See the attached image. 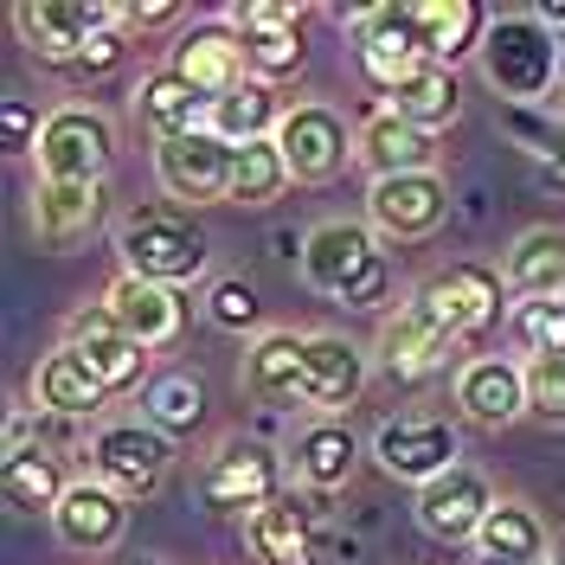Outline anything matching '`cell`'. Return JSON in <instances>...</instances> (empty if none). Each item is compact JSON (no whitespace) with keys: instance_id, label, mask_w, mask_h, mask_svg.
<instances>
[{"instance_id":"e0dca14e","label":"cell","mask_w":565,"mask_h":565,"mask_svg":"<svg viewBox=\"0 0 565 565\" xmlns=\"http://www.w3.org/2000/svg\"><path fill=\"white\" fill-rule=\"evenodd\" d=\"M52 527L77 553H109L122 540V527H129V501L116 489H104V482H71V494L52 514Z\"/></svg>"},{"instance_id":"f35d334b","label":"cell","mask_w":565,"mask_h":565,"mask_svg":"<svg viewBox=\"0 0 565 565\" xmlns=\"http://www.w3.org/2000/svg\"><path fill=\"white\" fill-rule=\"evenodd\" d=\"M527 405L540 418H565V353L527 360Z\"/></svg>"},{"instance_id":"e575fe53","label":"cell","mask_w":565,"mask_h":565,"mask_svg":"<svg viewBox=\"0 0 565 565\" xmlns=\"http://www.w3.org/2000/svg\"><path fill=\"white\" fill-rule=\"evenodd\" d=\"M282 180H289L282 148L277 141H250V148H232V193H225V200H238V206H264V200H277Z\"/></svg>"},{"instance_id":"44dd1931","label":"cell","mask_w":565,"mask_h":565,"mask_svg":"<svg viewBox=\"0 0 565 565\" xmlns=\"http://www.w3.org/2000/svg\"><path fill=\"white\" fill-rule=\"evenodd\" d=\"M386 366H392V380H424V373H437V366H450V353H457V341L437 328V316L424 309L418 296L398 309V316L386 321Z\"/></svg>"},{"instance_id":"d6986e66","label":"cell","mask_w":565,"mask_h":565,"mask_svg":"<svg viewBox=\"0 0 565 565\" xmlns=\"http://www.w3.org/2000/svg\"><path fill=\"white\" fill-rule=\"evenodd\" d=\"M277 501V457L264 444H232L225 457L206 469V508H225V514H257Z\"/></svg>"},{"instance_id":"484cf974","label":"cell","mask_w":565,"mask_h":565,"mask_svg":"<svg viewBox=\"0 0 565 565\" xmlns=\"http://www.w3.org/2000/svg\"><path fill=\"white\" fill-rule=\"evenodd\" d=\"M302 341L309 334H264L245 360V392L264 405H309V373H302Z\"/></svg>"},{"instance_id":"1f68e13d","label":"cell","mask_w":565,"mask_h":565,"mask_svg":"<svg viewBox=\"0 0 565 565\" xmlns=\"http://www.w3.org/2000/svg\"><path fill=\"white\" fill-rule=\"evenodd\" d=\"M386 109L392 116H405V122H418V129H444V122H457V109H462L457 71H444V65L412 71L398 90H386Z\"/></svg>"},{"instance_id":"7402d4cb","label":"cell","mask_w":565,"mask_h":565,"mask_svg":"<svg viewBox=\"0 0 565 565\" xmlns=\"http://www.w3.org/2000/svg\"><path fill=\"white\" fill-rule=\"evenodd\" d=\"M104 212V180H39L33 186V232L45 245H77Z\"/></svg>"},{"instance_id":"5b68a950","label":"cell","mask_w":565,"mask_h":565,"mask_svg":"<svg viewBox=\"0 0 565 565\" xmlns=\"http://www.w3.org/2000/svg\"><path fill=\"white\" fill-rule=\"evenodd\" d=\"M13 26L39 58L77 65L84 45L116 26V7H104V0H26V7H13Z\"/></svg>"},{"instance_id":"ab89813d","label":"cell","mask_w":565,"mask_h":565,"mask_svg":"<svg viewBox=\"0 0 565 565\" xmlns=\"http://www.w3.org/2000/svg\"><path fill=\"white\" fill-rule=\"evenodd\" d=\"M257 316H264V302H257V289L250 282H218L212 289V321L218 328H232V334H245V328H257Z\"/></svg>"},{"instance_id":"5bb4252c","label":"cell","mask_w":565,"mask_h":565,"mask_svg":"<svg viewBox=\"0 0 565 565\" xmlns=\"http://www.w3.org/2000/svg\"><path fill=\"white\" fill-rule=\"evenodd\" d=\"M494 494L489 482L476 476V469H450V476H437V482H424L418 489V521L424 533H437V540H450V546H462V540H476L482 533V521H489Z\"/></svg>"},{"instance_id":"ee69618b","label":"cell","mask_w":565,"mask_h":565,"mask_svg":"<svg viewBox=\"0 0 565 565\" xmlns=\"http://www.w3.org/2000/svg\"><path fill=\"white\" fill-rule=\"evenodd\" d=\"M116 58H122V33L109 26V33H97V39H90V45H84V58H77V65H71V71H84V77H90V71H109V65H116Z\"/></svg>"},{"instance_id":"7bdbcfd3","label":"cell","mask_w":565,"mask_h":565,"mask_svg":"<svg viewBox=\"0 0 565 565\" xmlns=\"http://www.w3.org/2000/svg\"><path fill=\"white\" fill-rule=\"evenodd\" d=\"M180 20L174 0H136V7H116V26H168Z\"/></svg>"},{"instance_id":"bcb514c9","label":"cell","mask_w":565,"mask_h":565,"mask_svg":"<svg viewBox=\"0 0 565 565\" xmlns=\"http://www.w3.org/2000/svg\"><path fill=\"white\" fill-rule=\"evenodd\" d=\"M559 84H565V33H559Z\"/></svg>"},{"instance_id":"ffe728a7","label":"cell","mask_w":565,"mask_h":565,"mask_svg":"<svg viewBox=\"0 0 565 565\" xmlns=\"http://www.w3.org/2000/svg\"><path fill=\"white\" fill-rule=\"evenodd\" d=\"M457 405L469 412L476 424H514L527 412V366H514V360H469L457 373Z\"/></svg>"},{"instance_id":"d6a6232c","label":"cell","mask_w":565,"mask_h":565,"mask_svg":"<svg viewBox=\"0 0 565 565\" xmlns=\"http://www.w3.org/2000/svg\"><path fill=\"white\" fill-rule=\"evenodd\" d=\"M353 457H360V450H353V430H348V424H334V418H321L316 430H302V437H296V469H302V482L321 489V494L348 482Z\"/></svg>"},{"instance_id":"2e32d148","label":"cell","mask_w":565,"mask_h":565,"mask_svg":"<svg viewBox=\"0 0 565 565\" xmlns=\"http://www.w3.org/2000/svg\"><path fill=\"white\" fill-rule=\"evenodd\" d=\"M353 154L373 168V180H398V174H430V161H437V136L418 129V122H405V116H366L360 122V141H353Z\"/></svg>"},{"instance_id":"9c48e42d","label":"cell","mask_w":565,"mask_h":565,"mask_svg":"<svg viewBox=\"0 0 565 565\" xmlns=\"http://www.w3.org/2000/svg\"><path fill=\"white\" fill-rule=\"evenodd\" d=\"M373 457L386 462L398 482H437V476H450L457 469V430L444 418H392L380 424V437H373Z\"/></svg>"},{"instance_id":"603a6c76","label":"cell","mask_w":565,"mask_h":565,"mask_svg":"<svg viewBox=\"0 0 565 565\" xmlns=\"http://www.w3.org/2000/svg\"><path fill=\"white\" fill-rule=\"evenodd\" d=\"M109 316L122 321L129 334H136L141 348H168L180 334V321H186V309H180V296L168 289V282H148V277H122L116 289H109Z\"/></svg>"},{"instance_id":"f6af8a7d","label":"cell","mask_w":565,"mask_h":565,"mask_svg":"<svg viewBox=\"0 0 565 565\" xmlns=\"http://www.w3.org/2000/svg\"><path fill=\"white\" fill-rule=\"evenodd\" d=\"M540 180H546L553 193H565V122H559V148H553V161H540Z\"/></svg>"},{"instance_id":"3957f363","label":"cell","mask_w":565,"mask_h":565,"mask_svg":"<svg viewBox=\"0 0 565 565\" xmlns=\"http://www.w3.org/2000/svg\"><path fill=\"white\" fill-rule=\"evenodd\" d=\"M116 250L129 264V277H148V282H193L206 270V232L186 218V212H161L148 206L136 218H122L116 232Z\"/></svg>"},{"instance_id":"ac0fdd59","label":"cell","mask_w":565,"mask_h":565,"mask_svg":"<svg viewBox=\"0 0 565 565\" xmlns=\"http://www.w3.org/2000/svg\"><path fill=\"white\" fill-rule=\"evenodd\" d=\"M412 26H418V45H424V65H457L462 52H482L489 39V13L476 0H412Z\"/></svg>"},{"instance_id":"52a82bcc","label":"cell","mask_w":565,"mask_h":565,"mask_svg":"<svg viewBox=\"0 0 565 565\" xmlns=\"http://www.w3.org/2000/svg\"><path fill=\"white\" fill-rule=\"evenodd\" d=\"M109 161H116V129L97 109L45 116V136H39V174L45 180H104Z\"/></svg>"},{"instance_id":"d4e9b609","label":"cell","mask_w":565,"mask_h":565,"mask_svg":"<svg viewBox=\"0 0 565 565\" xmlns=\"http://www.w3.org/2000/svg\"><path fill=\"white\" fill-rule=\"evenodd\" d=\"M245 533H250V553L264 565H309L316 559V521H309V508L296 494H277L270 508H257Z\"/></svg>"},{"instance_id":"f1b7e54d","label":"cell","mask_w":565,"mask_h":565,"mask_svg":"<svg viewBox=\"0 0 565 565\" xmlns=\"http://www.w3.org/2000/svg\"><path fill=\"white\" fill-rule=\"evenodd\" d=\"M136 104H141V122H148L161 141L200 136V129H206V116H212V104L193 90V84H186V77H174V71H154V77H141Z\"/></svg>"},{"instance_id":"836d02e7","label":"cell","mask_w":565,"mask_h":565,"mask_svg":"<svg viewBox=\"0 0 565 565\" xmlns=\"http://www.w3.org/2000/svg\"><path fill=\"white\" fill-rule=\"evenodd\" d=\"M7 508L13 514H58V501L71 494V482H65V469H58V457H45V450H26V457H13L7 462Z\"/></svg>"},{"instance_id":"f546056e","label":"cell","mask_w":565,"mask_h":565,"mask_svg":"<svg viewBox=\"0 0 565 565\" xmlns=\"http://www.w3.org/2000/svg\"><path fill=\"white\" fill-rule=\"evenodd\" d=\"M33 398L45 405V412H58V418H90L97 405H104V380L77 360L71 348L45 353L33 373Z\"/></svg>"},{"instance_id":"8992f818","label":"cell","mask_w":565,"mask_h":565,"mask_svg":"<svg viewBox=\"0 0 565 565\" xmlns=\"http://www.w3.org/2000/svg\"><path fill=\"white\" fill-rule=\"evenodd\" d=\"M418 302L437 316V328L462 348V341H476L482 328L501 321V277L482 270V264H450V270H437V277L418 289Z\"/></svg>"},{"instance_id":"9a60e30c","label":"cell","mask_w":565,"mask_h":565,"mask_svg":"<svg viewBox=\"0 0 565 565\" xmlns=\"http://www.w3.org/2000/svg\"><path fill=\"white\" fill-rule=\"evenodd\" d=\"M245 39L232 33V26H193V33L174 45V77H186L206 104H218L225 90H238L245 84Z\"/></svg>"},{"instance_id":"4316f807","label":"cell","mask_w":565,"mask_h":565,"mask_svg":"<svg viewBox=\"0 0 565 565\" xmlns=\"http://www.w3.org/2000/svg\"><path fill=\"white\" fill-rule=\"evenodd\" d=\"M206 129L225 148H250V141H277L282 129V116H277V90L264 84V77H245L238 90H225L218 104H212L206 116Z\"/></svg>"},{"instance_id":"c3c4849f","label":"cell","mask_w":565,"mask_h":565,"mask_svg":"<svg viewBox=\"0 0 565 565\" xmlns=\"http://www.w3.org/2000/svg\"><path fill=\"white\" fill-rule=\"evenodd\" d=\"M553 565H565V559H553Z\"/></svg>"},{"instance_id":"4fadbf2b","label":"cell","mask_w":565,"mask_h":565,"mask_svg":"<svg viewBox=\"0 0 565 565\" xmlns=\"http://www.w3.org/2000/svg\"><path fill=\"white\" fill-rule=\"evenodd\" d=\"M366 212L386 238H424L450 218V186L437 174H398V180H373Z\"/></svg>"},{"instance_id":"8d00e7d4","label":"cell","mask_w":565,"mask_h":565,"mask_svg":"<svg viewBox=\"0 0 565 565\" xmlns=\"http://www.w3.org/2000/svg\"><path fill=\"white\" fill-rule=\"evenodd\" d=\"M508 328H514V341H521L533 360H540V353H565V296L559 302H514Z\"/></svg>"},{"instance_id":"7c38bea8","label":"cell","mask_w":565,"mask_h":565,"mask_svg":"<svg viewBox=\"0 0 565 565\" xmlns=\"http://www.w3.org/2000/svg\"><path fill=\"white\" fill-rule=\"evenodd\" d=\"M277 148H282L289 180H334L348 168V122L321 104H302V109L282 116Z\"/></svg>"},{"instance_id":"7a4b0ae2","label":"cell","mask_w":565,"mask_h":565,"mask_svg":"<svg viewBox=\"0 0 565 565\" xmlns=\"http://www.w3.org/2000/svg\"><path fill=\"white\" fill-rule=\"evenodd\" d=\"M482 71L514 109H533L559 84V33H546L540 13H501L482 39Z\"/></svg>"},{"instance_id":"7dc6e473","label":"cell","mask_w":565,"mask_h":565,"mask_svg":"<svg viewBox=\"0 0 565 565\" xmlns=\"http://www.w3.org/2000/svg\"><path fill=\"white\" fill-rule=\"evenodd\" d=\"M476 565H508V559H482V553H476Z\"/></svg>"},{"instance_id":"277c9868","label":"cell","mask_w":565,"mask_h":565,"mask_svg":"<svg viewBox=\"0 0 565 565\" xmlns=\"http://www.w3.org/2000/svg\"><path fill=\"white\" fill-rule=\"evenodd\" d=\"M168 430H154L148 418L136 424H104L97 437H90V469H97V482L116 489L122 501L129 494H148L161 489V476H168Z\"/></svg>"},{"instance_id":"30bf717a","label":"cell","mask_w":565,"mask_h":565,"mask_svg":"<svg viewBox=\"0 0 565 565\" xmlns=\"http://www.w3.org/2000/svg\"><path fill=\"white\" fill-rule=\"evenodd\" d=\"M154 174L174 200H225L232 193V148L200 129V136H174V141H154Z\"/></svg>"},{"instance_id":"b9f144b4","label":"cell","mask_w":565,"mask_h":565,"mask_svg":"<svg viewBox=\"0 0 565 565\" xmlns=\"http://www.w3.org/2000/svg\"><path fill=\"white\" fill-rule=\"evenodd\" d=\"M39 136H45L39 109L26 104V97H0V141L20 154V148H39Z\"/></svg>"},{"instance_id":"60d3db41","label":"cell","mask_w":565,"mask_h":565,"mask_svg":"<svg viewBox=\"0 0 565 565\" xmlns=\"http://www.w3.org/2000/svg\"><path fill=\"white\" fill-rule=\"evenodd\" d=\"M225 26H302V7L296 0H238V7H225Z\"/></svg>"},{"instance_id":"6da1fadb","label":"cell","mask_w":565,"mask_h":565,"mask_svg":"<svg viewBox=\"0 0 565 565\" xmlns=\"http://www.w3.org/2000/svg\"><path fill=\"white\" fill-rule=\"evenodd\" d=\"M302 277L321 296H341L348 309H380L392 296L386 250L373 245L366 225H348V218H328L302 238Z\"/></svg>"},{"instance_id":"8fae6325","label":"cell","mask_w":565,"mask_h":565,"mask_svg":"<svg viewBox=\"0 0 565 565\" xmlns=\"http://www.w3.org/2000/svg\"><path fill=\"white\" fill-rule=\"evenodd\" d=\"M65 348L104 380V392H129L141 380V366H148V348L109 316V302L104 309H77V316H71V341Z\"/></svg>"},{"instance_id":"83f0119b","label":"cell","mask_w":565,"mask_h":565,"mask_svg":"<svg viewBox=\"0 0 565 565\" xmlns=\"http://www.w3.org/2000/svg\"><path fill=\"white\" fill-rule=\"evenodd\" d=\"M501 282L521 302H559L565 296V232H527L521 245L508 250Z\"/></svg>"},{"instance_id":"4dcf8cb0","label":"cell","mask_w":565,"mask_h":565,"mask_svg":"<svg viewBox=\"0 0 565 565\" xmlns=\"http://www.w3.org/2000/svg\"><path fill=\"white\" fill-rule=\"evenodd\" d=\"M476 553L482 559H508V565H540L546 559V527L521 501H494L482 533H476Z\"/></svg>"},{"instance_id":"cb8c5ba5","label":"cell","mask_w":565,"mask_h":565,"mask_svg":"<svg viewBox=\"0 0 565 565\" xmlns=\"http://www.w3.org/2000/svg\"><path fill=\"white\" fill-rule=\"evenodd\" d=\"M302 373H309V412H341L366 386V360L341 334H309L302 341Z\"/></svg>"},{"instance_id":"d590c367","label":"cell","mask_w":565,"mask_h":565,"mask_svg":"<svg viewBox=\"0 0 565 565\" xmlns=\"http://www.w3.org/2000/svg\"><path fill=\"white\" fill-rule=\"evenodd\" d=\"M238 39H245V58L264 84L270 77H289V71L302 65V26H250Z\"/></svg>"},{"instance_id":"74e56055","label":"cell","mask_w":565,"mask_h":565,"mask_svg":"<svg viewBox=\"0 0 565 565\" xmlns=\"http://www.w3.org/2000/svg\"><path fill=\"white\" fill-rule=\"evenodd\" d=\"M200 412H206V398H200V380H186V373H174V380H161L148 392V424L154 430H193Z\"/></svg>"},{"instance_id":"ba28073f","label":"cell","mask_w":565,"mask_h":565,"mask_svg":"<svg viewBox=\"0 0 565 565\" xmlns=\"http://www.w3.org/2000/svg\"><path fill=\"white\" fill-rule=\"evenodd\" d=\"M353 45H360V71L380 84V97L398 90L412 71H424V45L412 26V7H366L353 20Z\"/></svg>"}]
</instances>
